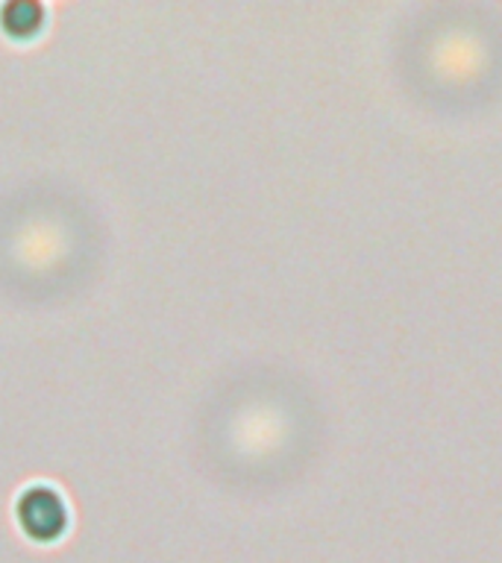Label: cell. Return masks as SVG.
Here are the masks:
<instances>
[{"label": "cell", "mask_w": 502, "mask_h": 563, "mask_svg": "<svg viewBox=\"0 0 502 563\" xmlns=\"http://www.w3.org/2000/svg\"><path fill=\"white\" fill-rule=\"evenodd\" d=\"M44 18L47 12L39 0H9L0 7V30L12 42H30L33 35L42 33Z\"/></svg>", "instance_id": "cell-2"}, {"label": "cell", "mask_w": 502, "mask_h": 563, "mask_svg": "<svg viewBox=\"0 0 502 563\" xmlns=\"http://www.w3.org/2000/svg\"><path fill=\"white\" fill-rule=\"evenodd\" d=\"M15 519L21 531L35 543L59 540L68 528V505L62 493L47 484H30L15 501Z\"/></svg>", "instance_id": "cell-1"}]
</instances>
